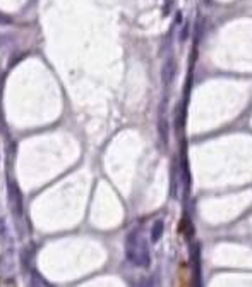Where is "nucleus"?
Masks as SVG:
<instances>
[{"instance_id": "nucleus-1", "label": "nucleus", "mask_w": 252, "mask_h": 287, "mask_svg": "<svg viewBox=\"0 0 252 287\" xmlns=\"http://www.w3.org/2000/svg\"><path fill=\"white\" fill-rule=\"evenodd\" d=\"M127 258L137 267L150 265V253H148L146 246L141 243V239L134 232L129 234L127 237Z\"/></svg>"}, {"instance_id": "nucleus-2", "label": "nucleus", "mask_w": 252, "mask_h": 287, "mask_svg": "<svg viewBox=\"0 0 252 287\" xmlns=\"http://www.w3.org/2000/svg\"><path fill=\"white\" fill-rule=\"evenodd\" d=\"M9 201H11L12 211L16 213V217H21L22 211H24V200H22L21 189L16 184L14 179L9 181Z\"/></svg>"}, {"instance_id": "nucleus-3", "label": "nucleus", "mask_w": 252, "mask_h": 287, "mask_svg": "<svg viewBox=\"0 0 252 287\" xmlns=\"http://www.w3.org/2000/svg\"><path fill=\"white\" fill-rule=\"evenodd\" d=\"M161 234H163V222L156 220L154 222V226H153V230H151V239L156 243V241L161 237Z\"/></svg>"}]
</instances>
